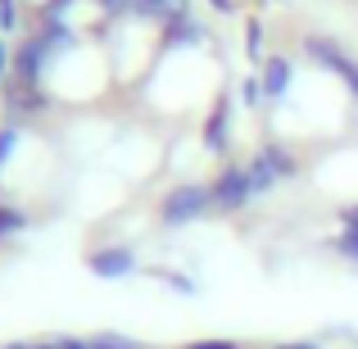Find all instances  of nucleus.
<instances>
[{"mask_svg": "<svg viewBox=\"0 0 358 349\" xmlns=\"http://www.w3.org/2000/svg\"><path fill=\"white\" fill-rule=\"evenodd\" d=\"M209 209H213V191L209 186L182 182V186H173V191L159 200V222H164V227H186V222L204 218Z\"/></svg>", "mask_w": 358, "mask_h": 349, "instance_id": "nucleus-1", "label": "nucleus"}, {"mask_svg": "<svg viewBox=\"0 0 358 349\" xmlns=\"http://www.w3.org/2000/svg\"><path fill=\"white\" fill-rule=\"evenodd\" d=\"M304 55L317 64V69L336 73V78L345 82V91L358 100V59L345 50L341 41H331V36H304Z\"/></svg>", "mask_w": 358, "mask_h": 349, "instance_id": "nucleus-2", "label": "nucleus"}, {"mask_svg": "<svg viewBox=\"0 0 358 349\" xmlns=\"http://www.w3.org/2000/svg\"><path fill=\"white\" fill-rule=\"evenodd\" d=\"M213 209L218 213H236L245 209V204L254 200V186H250V168L245 164H231V168H222L218 177H213Z\"/></svg>", "mask_w": 358, "mask_h": 349, "instance_id": "nucleus-3", "label": "nucleus"}, {"mask_svg": "<svg viewBox=\"0 0 358 349\" xmlns=\"http://www.w3.org/2000/svg\"><path fill=\"white\" fill-rule=\"evenodd\" d=\"M87 272L100 281H122L136 272V250L131 245H100L87 254Z\"/></svg>", "mask_w": 358, "mask_h": 349, "instance_id": "nucleus-4", "label": "nucleus"}, {"mask_svg": "<svg viewBox=\"0 0 358 349\" xmlns=\"http://www.w3.org/2000/svg\"><path fill=\"white\" fill-rule=\"evenodd\" d=\"M45 69H50V55H45V45L36 41V36H27L23 45L14 50V87H41Z\"/></svg>", "mask_w": 358, "mask_h": 349, "instance_id": "nucleus-5", "label": "nucleus"}, {"mask_svg": "<svg viewBox=\"0 0 358 349\" xmlns=\"http://www.w3.org/2000/svg\"><path fill=\"white\" fill-rule=\"evenodd\" d=\"M259 82H263V96L268 100H286V91L295 87V64H290L286 55H268Z\"/></svg>", "mask_w": 358, "mask_h": 349, "instance_id": "nucleus-6", "label": "nucleus"}, {"mask_svg": "<svg viewBox=\"0 0 358 349\" xmlns=\"http://www.w3.org/2000/svg\"><path fill=\"white\" fill-rule=\"evenodd\" d=\"M231 141V96H218L213 100V114L204 122V145L213 150V155H222Z\"/></svg>", "mask_w": 358, "mask_h": 349, "instance_id": "nucleus-7", "label": "nucleus"}, {"mask_svg": "<svg viewBox=\"0 0 358 349\" xmlns=\"http://www.w3.org/2000/svg\"><path fill=\"white\" fill-rule=\"evenodd\" d=\"M259 159L277 173V182H290V177H299V159L295 150L286 145V141H268V145H259Z\"/></svg>", "mask_w": 358, "mask_h": 349, "instance_id": "nucleus-8", "label": "nucleus"}, {"mask_svg": "<svg viewBox=\"0 0 358 349\" xmlns=\"http://www.w3.org/2000/svg\"><path fill=\"white\" fill-rule=\"evenodd\" d=\"M200 41H204V27L200 23H191L186 14L168 18V27H164V45H168V50H177V45H200Z\"/></svg>", "mask_w": 358, "mask_h": 349, "instance_id": "nucleus-9", "label": "nucleus"}, {"mask_svg": "<svg viewBox=\"0 0 358 349\" xmlns=\"http://www.w3.org/2000/svg\"><path fill=\"white\" fill-rule=\"evenodd\" d=\"M336 254L358 263V204L341 209V236H336Z\"/></svg>", "mask_w": 358, "mask_h": 349, "instance_id": "nucleus-10", "label": "nucleus"}, {"mask_svg": "<svg viewBox=\"0 0 358 349\" xmlns=\"http://www.w3.org/2000/svg\"><path fill=\"white\" fill-rule=\"evenodd\" d=\"M27 213L23 209H14V204H0V241H9V236H18V232H27Z\"/></svg>", "mask_w": 358, "mask_h": 349, "instance_id": "nucleus-11", "label": "nucleus"}, {"mask_svg": "<svg viewBox=\"0 0 358 349\" xmlns=\"http://www.w3.org/2000/svg\"><path fill=\"white\" fill-rule=\"evenodd\" d=\"M245 168H250V186H254V195H268L272 186H277V173H272V168L263 164L259 155H254V159H250V164H245Z\"/></svg>", "mask_w": 358, "mask_h": 349, "instance_id": "nucleus-12", "label": "nucleus"}, {"mask_svg": "<svg viewBox=\"0 0 358 349\" xmlns=\"http://www.w3.org/2000/svg\"><path fill=\"white\" fill-rule=\"evenodd\" d=\"M91 349H141L131 336H118V332H96V336H87Z\"/></svg>", "mask_w": 358, "mask_h": 349, "instance_id": "nucleus-13", "label": "nucleus"}, {"mask_svg": "<svg viewBox=\"0 0 358 349\" xmlns=\"http://www.w3.org/2000/svg\"><path fill=\"white\" fill-rule=\"evenodd\" d=\"M136 14L141 18H173V0H136Z\"/></svg>", "mask_w": 358, "mask_h": 349, "instance_id": "nucleus-14", "label": "nucleus"}, {"mask_svg": "<svg viewBox=\"0 0 358 349\" xmlns=\"http://www.w3.org/2000/svg\"><path fill=\"white\" fill-rule=\"evenodd\" d=\"M241 100H245V109H263V100H268V96H263V82L259 78H245L241 82Z\"/></svg>", "mask_w": 358, "mask_h": 349, "instance_id": "nucleus-15", "label": "nucleus"}, {"mask_svg": "<svg viewBox=\"0 0 358 349\" xmlns=\"http://www.w3.org/2000/svg\"><path fill=\"white\" fill-rule=\"evenodd\" d=\"M14 150H18V122H5V127H0V168L9 164Z\"/></svg>", "mask_w": 358, "mask_h": 349, "instance_id": "nucleus-16", "label": "nucleus"}, {"mask_svg": "<svg viewBox=\"0 0 358 349\" xmlns=\"http://www.w3.org/2000/svg\"><path fill=\"white\" fill-rule=\"evenodd\" d=\"M245 55H250L254 64L263 59V23H250V27H245Z\"/></svg>", "mask_w": 358, "mask_h": 349, "instance_id": "nucleus-17", "label": "nucleus"}, {"mask_svg": "<svg viewBox=\"0 0 358 349\" xmlns=\"http://www.w3.org/2000/svg\"><path fill=\"white\" fill-rule=\"evenodd\" d=\"M69 5H73V0H50V5H45V23H64V14H69Z\"/></svg>", "mask_w": 358, "mask_h": 349, "instance_id": "nucleus-18", "label": "nucleus"}, {"mask_svg": "<svg viewBox=\"0 0 358 349\" xmlns=\"http://www.w3.org/2000/svg\"><path fill=\"white\" fill-rule=\"evenodd\" d=\"M9 69H14V64H9V50H5V36H0V87H5V82H9Z\"/></svg>", "mask_w": 358, "mask_h": 349, "instance_id": "nucleus-19", "label": "nucleus"}, {"mask_svg": "<svg viewBox=\"0 0 358 349\" xmlns=\"http://www.w3.org/2000/svg\"><path fill=\"white\" fill-rule=\"evenodd\" d=\"M186 349H241L236 341H195V345H186Z\"/></svg>", "mask_w": 358, "mask_h": 349, "instance_id": "nucleus-20", "label": "nucleus"}, {"mask_svg": "<svg viewBox=\"0 0 358 349\" xmlns=\"http://www.w3.org/2000/svg\"><path fill=\"white\" fill-rule=\"evenodd\" d=\"M59 349H91V341H82V336H59Z\"/></svg>", "mask_w": 358, "mask_h": 349, "instance_id": "nucleus-21", "label": "nucleus"}, {"mask_svg": "<svg viewBox=\"0 0 358 349\" xmlns=\"http://www.w3.org/2000/svg\"><path fill=\"white\" fill-rule=\"evenodd\" d=\"M277 349H317L313 341H299V345H277Z\"/></svg>", "mask_w": 358, "mask_h": 349, "instance_id": "nucleus-22", "label": "nucleus"}, {"mask_svg": "<svg viewBox=\"0 0 358 349\" xmlns=\"http://www.w3.org/2000/svg\"><path fill=\"white\" fill-rule=\"evenodd\" d=\"M0 349H32V345H23V341H14V345H0Z\"/></svg>", "mask_w": 358, "mask_h": 349, "instance_id": "nucleus-23", "label": "nucleus"}]
</instances>
